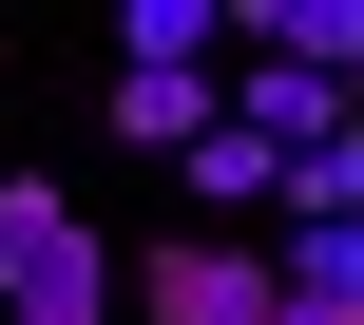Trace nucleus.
<instances>
[{"label": "nucleus", "instance_id": "nucleus-1", "mask_svg": "<svg viewBox=\"0 0 364 325\" xmlns=\"http://www.w3.org/2000/svg\"><path fill=\"white\" fill-rule=\"evenodd\" d=\"M0 325H115V249L58 172H0Z\"/></svg>", "mask_w": 364, "mask_h": 325}, {"label": "nucleus", "instance_id": "nucleus-4", "mask_svg": "<svg viewBox=\"0 0 364 325\" xmlns=\"http://www.w3.org/2000/svg\"><path fill=\"white\" fill-rule=\"evenodd\" d=\"M211 134V57H115V153H192Z\"/></svg>", "mask_w": 364, "mask_h": 325}, {"label": "nucleus", "instance_id": "nucleus-2", "mask_svg": "<svg viewBox=\"0 0 364 325\" xmlns=\"http://www.w3.org/2000/svg\"><path fill=\"white\" fill-rule=\"evenodd\" d=\"M115 325H269V249L250 230H173L154 268H115Z\"/></svg>", "mask_w": 364, "mask_h": 325}, {"label": "nucleus", "instance_id": "nucleus-3", "mask_svg": "<svg viewBox=\"0 0 364 325\" xmlns=\"http://www.w3.org/2000/svg\"><path fill=\"white\" fill-rule=\"evenodd\" d=\"M173 172H192V211H211V230H250V249H269V211H288V153H269V134H230V115H211Z\"/></svg>", "mask_w": 364, "mask_h": 325}]
</instances>
